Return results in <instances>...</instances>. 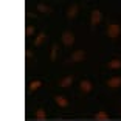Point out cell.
Listing matches in <instances>:
<instances>
[{
	"label": "cell",
	"instance_id": "6da1fadb",
	"mask_svg": "<svg viewBox=\"0 0 121 121\" xmlns=\"http://www.w3.org/2000/svg\"><path fill=\"white\" fill-rule=\"evenodd\" d=\"M120 34H121V26L118 25V23H110V25L107 26V36H109V37L117 39Z\"/></svg>",
	"mask_w": 121,
	"mask_h": 121
},
{
	"label": "cell",
	"instance_id": "7a4b0ae2",
	"mask_svg": "<svg viewBox=\"0 0 121 121\" xmlns=\"http://www.w3.org/2000/svg\"><path fill=\"white\" fill-rule=\"evenodd\" d=\"M62 42H64V45H68V47L73 45V43H75V36H73V33L64 31V34H62Z\"/></svg>",
	"mask_w": 121,
	"mask_h": 121
},
{
	"label": "cell",
	"instance_id": "3957f363",
	"mask_svg": "<svg viewBox=\"0 0 121 121\" xmlns=\"http://www.w3.org/2000/svg\"><path fill=\"white\" fill-rule=\"evenodd\" d=\"M101 19H103V14H101V11L99 9H93L92 11V17H90V22H92V25H98L101 22Z\"/></svg>",
	"mask_w": 121,
	"mask_h": 121
},
{
	"label": "cell",
	"instance_id": "277c9868",
	"mask_svg": "<svg viewBox=\"0 0 121 121\" xmlns=\"http://www.w3.org/2000/svg\"><path fill=\"white\" fill-rule=\"evenodd\" d=\"M79 89H81L84 93H89V92H92L93 86H92V82H90V81L84 79V81H81V82H79Z\"/></svg>",
	"mask_w": 121,
	"mask_h": 121
},
{
	"label": "cell",
	"instance_id": "5b68a950",
	"mask_svg": "<svg viewBox=\"0 0 121 121\" xmlns=\"http://www.w3.org/2000/svg\"><path fill=\"white\" fill-rule=\"evenodd\" d=\"M107 86L112 87V89H117V87L121 86V76H115V78L107 79Z\"/></svg>",
	"mask_w": 121,
	"mask_h": 121
},
{
	"label": "cell",
	"instance_id": "8992f818",
	"mask_svg": "<svg viewBox=\"0 0 121 121\" xmlns=\"http://www.w3.org/2000/svg\"><path fill=\"white\" fill-rule=\"evenodd\" d=\"M54 101H56V104H57L59 107H62V109H67V107H68V101L65 99L64 96H60V95L54 96Z\"/></svg>",
	"mask_w": 121,
	"mask_h": 121
},
{
	"label": "cell",
	"instance_id": "52a82bcc",
	"mask_svg": "<svg viewBox=\"0 0 121 121\" xmlns=\"http://www.w3.org/2000/svg\"><path fill=\"white\" fill-rule=\"evenodd\" d=\"M86 57V51H82V50H78V51H75V53L71 54V60L73 62H79V60H82Z\"/></svg>",
	"mask_w": 121,
	"mask_h": 121
},
{
	"label": "cell",
	"instance_id": "ba28073f",
	"mask_svg": "<svg viewBox=\"0 0 121 121\" xmlns=\"http://www.w3.org/2000/svg\"><path fill=\"white\" fill-rule=\"evenodd\" d=\"M76 14H78V5H71L67 9V17L73 19V17H76Z\"/></svg>",
	"mask_w": 121,
	"mask_h": 121
},
{
	"label": "cell",
	"instance_id": "9c48e42d",
	"mask_svg": "<svg viewBox=\"0 0 121 121\" xmlns=\"http://www.w3.org/2000/svg\"><path fill=\"white\" fill-rule=\"evenodd\" d=\"M107 67L112 68V70H118V68H121V59H113V60H110V62L107 64Z\"/></svg>",
	"mask_w": 121,
	"mask_h": 121
},
{
	"label": "cell",
	"instance_id": "30bf717a",
	"mask_svg": "<svg viewBox=\"0 0 121 121\" xmlns=\"http://www.w3.org/2000/svg\"><path fill=\"white\" fill-rule=\"evenodd\" d=\"M95 120L96 121H107L109 120V115H107L106 112H98V113L95 115Z\"/></svg>",
	"mask_w": 121,
	"mask_h": 121
},
{
	"label": "cell",
	"instance_id": "8fae6325",
	"mask_svg": "<svg viewBox=\"0 0 121 121\" xmlns=\"http://www.w3.org/2000/svg\"><path fill=\"white\" fill-rule=\"evenodd\" d=\"M71 82H73V76H67V78H64L62 81L59 82V86L60 87H68Z\"/></svg>",
	"mask_w": 121,
	"mask_h": 121
},
{
	"label": "cell",
	"instance_id": "7c38bea8",
	"mask_svg": "<svg viewBox=\"0 0 121 121\" xmlns=\"http://www.w3.org/2000/svg\"><path fill=\"white\" fill-rule=\"evenodd\" d=\"M37 11L45 14V13H51V8L47 6V5H43V3H39V5H37Z\"/></svg>",
	"mask_w": 121,
	"mask_h": 121
},
{
	"label": "cell",
	"instance_id": "4fadbf2b",
	"mask_svg": "<svg viewBox=\"0 0 121 121\" xmlns=\"http://www.w3.org/2000/svg\"><path fill=\"white\" fill-rule=\"evenodd\" d=\"M45 33H40V34H37V37H36V40H34V47H39L40 43L43 42V39H45Z\"/></svg>",
	"mask_w": 121,
	"mask_h": 121
},
{
	"label": "cell",
	"instance_id": "5bb4252c",
	"mask_svg": "<svg viewBox=\"0 0 121 121\" xmlns=\"http://www.w3.org/2000/svg\"><path fill=\"white\" fill-rule=\"evenodd\" d=\"M40 86H42L40 81H33V82H30V90H37Z\"/></svg>",
	"mask_w": 121,
	"mask_h": 121
},
{
	"label": "cell",
	"instance_id": "9a60e30c",
	"mask_svg": "<svg viewBox=\"0 0 121 121\" xmlns=\"http://www.w3.org/2000/svg\"><path fill=\"white\" fill-rule=\"evenodd\" d=\"M45 117H47V113H45L43 109H39V110L36 112V118H37V120H43Z\"/></svg>",
	"mask_w": 121,
	"mask_h": 121
},
{
	"label": "cell",
	"instance_id": "2e32d148",
	"mask_svg": "<svg viewBox=\"0 0 121 121\" xmlns=\"http://www.w3.org/2000/svg\"><path fill=\"white\" fill-rule=\"evenodd\" d=\"M57 43H54L53 48H51V60H56V56H57Z\"/></svg>",
	"mask_w": 121,
	"mask_h": 121
},
{
	"label": "cell",
	"instance_id": "e0dca14e",
	"mask_svg": "<svg viewBox=\"0 0 121 121\" xmlns=\"http://www.w3.org/2000/svg\"><path fill=\"white\" fill-rule=\"evenodd\" d=\"M25 34H26V36H33V34H34V26H33V25L26 26V31H25Z\"/></svg>",
	"mask_w": 121,
	"mask_h": 121
},
{
	"label": "cell",
	"instance_id": "ac0fdd59",
	"mask_svg": "<svg viewBox=\"0 0 121 121\" xmlns=\"http://www.w3.org/2000/svg\"><path fill=\"white\" fill-rule=\"evenodd\" d=\"M26 59H30V60L33 59V53L31 51H26Z\"/></svg>",
	"mask_w": 121,
	"mask_h": 121
}]
</instances>
